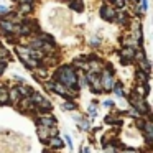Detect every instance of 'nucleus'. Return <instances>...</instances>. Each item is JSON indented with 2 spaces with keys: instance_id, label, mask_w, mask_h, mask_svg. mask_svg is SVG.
<instances>
[{
  "instance_id": "1",
  "label": "nucleus",
  "mask_w": 153,
  "mask_h": 153,
  "mask_svg": "<svg viewBox=\"0 0 153 153\" xmlns=\"http://www.w3.org/2000/svg\"><path fill=\"white\" fill-rule=\"evenodd\" d=\"M54 79L61 81V82L66 84V86H74V84H76V71L69 66H63L61 69H58Z\"/></svg>"
},
{
  "instance_id": "2",
  "label": "nucleus",
  "mask_w": 153,
  "mask_h": 153,
  "mask_svg": "<svg viewBox=\"0 0 153 153\" xmlns=\"http://www.w3.org/2000/svg\"><path fill=\"white\" fill-rule=\"evenodd\" d=\"M18 54H20V59L23 61L25 64H27L28 68H38V61L35 59V58L30 56V50H27V48H17Z\"/></svg>"
},
{
  "instance_id": "3",
  "label": "nucleus",
  "mask_w": 153,
  "mask_h": 153,
  "mask_svg": "<svg viewBox=\"0 0 153 153\" xmlns=\"http://www.w3.org/2000/svg\"><path fill=\"white\" fill-rule=\"evenodd\" d=\"M102 89H105V91H112V87H114V77H112V74L109 73V71H105L104 73V76H102Z\"/></svg>"
},
{
  "instance_id": "4",
  "label": "nucleus",
  "mask_w": 153,
  "mask_h": 153,
  "mask_svg": "<svg viewBox=\"0 0 153 153\" xmlns=\"http://www.w3.org/2000/svg\"><path fill=\"white\" fill-rule=\"evenodd\" d=\"M100 15H102L105 20H114V18H115V10H114L112 7H109V5H104V7L100 8Z\"/></svg>"
},
{
  "instance_id": "5",
  "label": "nucleus",
  "mask_w": 153,
  "mask_h": 153,
  "mask_svg": "<svg viewBox=\"0 0 153 153\" xmlns=\"http://www.w3.org/2000/svg\"><path fill=\"white\" fill-rule=\"evenodd\" d=\"M41 123H43V125H46V127H54V119L53 117H43V119H41Z\"/></svg>"
},
{
  "instance_id": "6",
  "label": "nucleus",
  "mask_w": 153,
  "mask_h": 153,
  "mask_svg": "<svg viewBox=\"0 0 153 153\" xmlns=\"http://www.w3.org/2000/svg\"><path fill=\"white\" fill-rule=\"evenodd\" d=\"M50 143H51L53 148H61V146H63V140H59V138H51Z\"/></svg>"
},
{
  "instance_id": "7",
  "label": "nucleus",
  "mask_w": 153,
  "mask_h": 153,
  "mask_svg": "<svg viewBox=\"0 0 153 153\" xmlns=\"http://www.w3.org/2000/svg\"><path fill=\"white\" fill-rule=\"evenodd\" d=\"M2 27H4L5 31H13V25L10 22H2Z\"/></svg>"
},
{
  "instance_id": "8",
  "label": "nucleus",
  "mask_w": 153,
  "mask_h": 153,
  "mask_svg": "<svg viewBox=\"0 0 153 153\" xmlns=\"http://www.w3.org/2000/svg\"><path fill=\"white\" fill-rule=\"evenodd\" d=\"M38 135H40V138L43 140H46V128H45V127H40V128H38Z\"/></svg>"
},
{
  "instance_id": "9",
  "label": "nucleus",
  "mask_w": 153,
  "mask_h": 153,
  "mask_svg": "<svg viewBox=\"0 0 153 153\" xmlns=\"http://www.w3.org/2000/svg\"><path fill=\"white\" fill-rule=\"evenodd\" d=\"M13 100V102H15V100H17L18 99V91L17 89H13V91H12V94H10V97H8V100Z\"/></svg>"
},
{
  "instance_id": "10",
  "label": "nucleus",
  "mask_w": 153,
  "mask_h": 153,
  "mask_svg": "<svg viewBox=\"0 0 153 153\" xmlns=\"http://www.w3.org/2000/svg\"><path fill=\"white\" fill-rule=\"evenodd\" d=\"M74 107H76V105H74L73 102H66V104H64V109H66V110H74Z\"/></svg>"
},
{
  "instance_id": "11",
  "label": "nucleus",
  "mask_w": 153,
  "mask_h": 153,
  "mask_svg": "<svg viewBox=\"0 0 153 153\" xmlns=\"http://www.w3.org/2000/svg\"><path fill=\"white\" fill-rule=\"evenodd\" d=\"M71 7H73L74 10H81V8H82V4H81V2H77V4H71Z\"/></svg>"
},
{
  "instance_id": "12",
  "label": "nucleus",
  "mask_w": 153,
  "mask_h": 153,
  "mask_svg": "<svg viewBox=\"0 0 153 153\" xmlns=\"http://www.w3.org/2000/svg\"><path fill=\"white\" fill-rule=\"evenodd\" d=\"M137 77H138V79L142 81V82H145V77H146V76H145L143 73H140V71H138V73H137Z\"/></svg>"
},
{
  "instance_id": "13",
  "label": "nucleus",
  "mask_w": 153,
  "mask_h": 153,
  "mask_svg": "<svg viewBox=\"0 0 153 153\" xmlns=\"http://www.w3.org/2000/svg\"><path fill=\"white\" fill-rule=\"evenodd\" d=\"M105 153H115V150L114 148H105Z\"/></svg>"
},
{
  "instance_id": "14",
  "label": "nucleus",
  "mask_w": 153,
  "mask_h": 153,
  "mask_svg": "<svg viewBox=\"0 0 153 153\" xmlns=\"http://www.w3.org/2000/svg\"><path fill=\"white\" fill-rule=\"evenodd\" d=\"M18 2H22V4H30L31 0H18Z\"/></svg>"
}]
</instances>
